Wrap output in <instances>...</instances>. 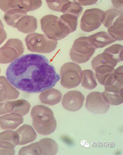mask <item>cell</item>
Instances as JSON below:
<instances>
[{"mask_svg": "<svg viewBox=\"0 0 123 155\" xmlns=\"http://www.w3.org/2000/svg\"><path fill=\"white\" fill-rule=\"evenodd\" d=\"M83 8L80 4L74 2H70L68 8L64 14H69L75 16L78 18L81 14Z\"/></svg>", "mask_w": 123, "mask_h": 155, "instance_id": "f1b7e54d", "label": "cell"}, {"mask_svg": "<svg viewBox=\"0 0 123 155\" xmlns=\"http://www.w3.org/2000/svg\"><path fill=\"white\" fill-rule=\"evenodd\" d=\"M24 122V119L15 113L5 114L0 117V127L5 131H12Z\"/></svg>", "mask_w": 123, "mask_h": 155, "instance_id": "9a60e30c", "label": "cell"}, {"mask_svg": "<svg viewBox=\"0 0 123 155\" xmlns=\"http://www.w3.org/2000/svg\"><path fill=\"white\" fill-rule=\"evenodd\" d=\"M81 82L82 86L87 89H95L97 86L95 74L90 70L82 71Z\"/></svg>", "mask_w": 123, "mask_h": 155, "instance_id": "603a6c76", "label": "cell"}, {"mask_svg": "<svg viewBox=\"0 0 123 155\" xmlns=\"http://www.w3.org/2000/svg\"><path fill=\"white\" fill-rule=\"evenodd\" d=\"M90 42L95 48H101L116 41L108 33L100 31L88 37Z\"/></svg>", "mask_w": 123, "mask_h": 155, "instance_id": "ac0fdd59", "label": "cell"}, {"mask_svg": "<svg viewBox=\"0 0 123 155\" xmlns=\"http://www.w3.org/2000/svg\"><path fill=\"white\" fill-rule=\"evenodd\" d=\"M20 92L11 85L5 77L0 76V97L7 100L16 99Z\"/></svg>", "mask_w": 123, "mask_h": 155, "instance_id": "2e32d148", "label": "cell"}, {"mask_svg": "<svg viewBox=\"0 0 123 155\" xmlns=\"http://www.w3.org/2000/svg\"><path fill=\"white\" fill-rule=\"evenodd\" d=\"M102 93L103 97L107 103L118 105L123 103V88L116 86L105 87Z\"/></svg>", "mask_w": 123, "mask_h": 155, "instance_id": "5bb4252c", "label": "cell"}, {"mask_svg": "<svg viewBox=\"0 0 123 155\" xmlns=\"http://www.w3.org/2000/svg\"><path fill=\"white\" fill-rule=\"evenodd\" d=\"M86 109L95 114H104L109 110L110 105L103 97L102 93L98 92L90 93L87 97Z\"/></svg>", "mask_w": 123, "mask_h": 155, "instance_id": "8fae6325", "label": "cell"}, {"mask_svg": "<svg viewBox=\"0 0 123 155\" xmlns=\"http://www.w3.org/2000/svg\"><path fill=\"white\" fill-rule=\"evenodd\" d=\"M19 138L16 132L7 131L0 133V147L12 150L19 144Z\"/></svg>", "mask_w": 123, "mask_h": 155, "instance_id": "e0dca14e", "label": "cell"}, {"mask_svg": "<svg viewBox=\"0 0 123 155\" xmlns=\"http://www.w3.org/2000/svg\"><path fill=\"white\" fill-rule=\"evenodd\" d=\"M105 16L103 24L106 28H109L118 17L123 15L122 11L116 9H111L105 12Z\"/></svg>", "mask_w": 123, "mask_h": 155, "instance_id": "d4e9b609", "label": "cell"}, {"mask_svg": "<svg viewBox=\"0 0 123 155\" xmlns=\"http://www.w3.org/2000/svg\"><path fill=\"white\" fill-rule=\"evenodd\" d=\"M24 48L22 41L18 39H10L0 48V63H12L22 55Z\"/></svg>", "mask_w": 123, "mask_h": 155, "instance_id": "ba28073f", "label": "cell"}, {"mask_svg": "<svg viewBox=\"0 0 123 155\" xmlns=\"http://www.w3.org/2000/svg\"><path fill=\"white\" fill-rule=\"evenodd\" d=\"M6 75L12 85L29 93L50 89L60 79L47 58L35 54L24 55L16 59L8 66Z\"/></svg>", "mask_w": 123, "mask_h": 155, "instance_id": "6da1fadb", "label": "cell"}, {"mask_svg": "<svg viewBox=\"0 0 123 155\" xmlns=\"http://www.w3.org/2000/svg\"><path fill=\"white\" fill-rule=\"evenodd\" d=\"M31 115L33 127L38 134L47 135L55 130L57 123L52 111L48 107L36 105L32 110Z\"/></svg>", "mask_w": 123, "mask_h": 155, "instance_id": "7a4b0ae2", "label": "cell"}, {"mask_svg": "<svg viewBox=\"0 0 123 155\" xmlns=\"http://www.w3.org/2000/svg\"><path fill=\"white\" fill-rule=\"evenodd\" d=\"M38 143L41 148L42 155H55L57 153L58 147L52 139H43Z\"/></svg>", "mask_w": 123, "mask_h": 155, "instance_id": "44dd1931", "label": "cell"}, {"mask_svg": "<svg viewBox=\"0 0 123 155\" xmlns=\"http://www.w3.org/2000/svg\"><path fill=\"white\" fill-rule=\"evenodd\" d=\"M95 49L90 42L88 37H81L75 40L69 55L71 59L75 63H85L91 58Z\"/></svg>", "mask_w": 123, "mask_h": 155, "instance_id": "8992f818", "label": "cell"}, {"mask_svg": "<svg viewBox=\"0 0 123 155\" xmlns=\"http://www.w3.org/2000/svg\"><path fill=\"white\" fill-rule=\"evenodd\" d=\"M4 19L8 25L25 34L34 32L37 28V19L20 10H9L5 12Z\"/></svg>", "mask_w": 123, "mask_h": 155, "instance_id": "3957f363", "label": "cell"}, {"mask_svg": "<svg viewBox=\"0 0 123 155\" xmlns=\"http://www.w3.org/2000/svg\"><path fill=\"white\" fill-rule=\"evenodd\" d=\"M7 35L4 28L0 27V45L2 44L6 39Z\"/></svg>", "mask_w": 123, "mask_h": 155, "instance_id": "4dcf8cb0", "label": "cell"}, {"mask_svg": "<svg viewBox=\"0 0 123 155\" xmlns=\"http://www.w3.org/2000/svg\"><path fill=\"white\" fill-rule=\"evenodd\" d=\"M85 100V96L79 91H70L64 95L62 104L67 110L76 111L81 108Z\"/></svg>", "mask_w": 123, "mask_h": 155, "instance_id": "7c38bea8", "label": "cell"}, {"mask_svg": "<svg viewBox=\"0 0 123 155\" xmlns=\"http://www.w3.org/2000/svg\"><path fill=\"white\" fill-rule=\"evenodd\" d=\"M82 70L76 63L69 62L61 68V84L66 89H71L78 86L81 82Z\"/></svg>", "mask_w": 123, "mask_h": 155, "instance_id": "52a82bcc", "label": "cell"}, {"mask_svg": "<svg viewBox=\"0 0 123 155\" xmlns=\"http://www.w3.org/2000/svg\"><path fill=\"white\" fill-rule=\"evenodd\" d=\"M19 155H42V151L38 143H32L22 148Z\"/></svg>", "mask_w": 123, "mask_h": 155, "instance_id": "83f0119b", "label": "cell"}, {"mask_svg": "<svg viewBox=\"0 0 123 155\" xmlns=\"http://www.w3.org/2000/svg\"><path fill=\"white\" fill-rule=\"evenodd\" d=\"M42 30L48 38L57 41L65 38L71 33L68 27L56 16H45L40 20Z\"/></svg>", "mask_w": 123, "mask_h": 155, "instance_id": "277c9868", "label": "cell"}, {"mask_svg": "<svg viewBox=\"0 0 123 155\" xmlns=\"http://www.w3.org/2000/svg\"><path fill=\"white\" fill-rule=\"evenodd\" d=\"M48 6L53 11L64 14L68 8L71 1H46Z\"/></svg>", "mask_w": 123, "mask_h": 155, "instance_id": "484cf974", "label": "cell"}, {"mask_svg": "<svg viewBox=\"0 0 123 155\" xmlns=\"http://www.w3.org/2000/svg\"><path fill=\"white\" fill-rule=\"evenodd\" d=\"M59 19L68 27L71 33L73 32L76 30L78 25L77 17L71 14H64Z\"/></svg>", "mask_w": 123, "mask_h": 155, "instance_id": "4316f807", "label": "cell"}, {"mask_svg": "<svg viewBox=\"0 0 123 155\" xmlns=\"http://www.w3.org/2000/svg\"><path fill=\"white\" fill-rule=\"evenodd\" d=\"M62 93L55 89H49L40 94L39 98L42 103L50 105L58 104L61 100Z\"/></svg>", "mask_w": 123, "mask_h": 155, "instance_id": "ffe728a7", "label": "cell"}, {"mask_svg": "<svg viewBox=\"0 0 123 155\" xmlns=\"http://www.w3.org/2000/svg\"><path fill=\"white\" fill-rule=\"evenodd\" d=\"M77 2L82 6L93 5L96 3L98 1H77Z\"/></svg>", "mask_w": 123, "mask_h": 155, "instance_id": "1f68e13d", "label": "cell"}, {"mask_svg": "<svg viewBox=\"0 0 123 155\" xmlns=\"http://www.w3.org/2000/svg\"><path fill=\"white\" fill-rule=\"evenodd\" d=\"M0 73H1V69H0Z\"/></svg>", "mask_w": 123, "mask_h": 155, "instance_id": "e575fe53", "label": "cell"}, {"mask_svg": "<svg viewBox=\"0 0 123 155\" xmlns=\"http://www.w3.org/2000/svg\"><path fill=\"white\" fill-rule=\"evenodd\" d=\"M4 26L3 24H2V21H1V20H0V27H2V28H4Z\"/></svg>", "mask_w": 123, "mask_h": 155, "instance_id": "836d02e7", "label": "cell"}, {"mask_svg": "<svg viewBox=\"0 0 123 155\" xmlns=\"http://www.w3.org/2000/svg\"><path fill=\"white\" fill-rule=\"evenodd\" d=\"M13 110L12 101H8L0 97V115L12 113Z\"/></svg>", "mask_w": 123, "mask_h": 155, "instance_id": "f546056e", "label": "cell"}, {"mask_svg": "<svg viewBox=\"0 0 123 155\" xmlns=\"http://www.w3.org/2000/svg\"><path fill=\"white\" fill-rule=\"evenodd\" d=\"M18 134L19 144L23 145L34 141L37 138V134L31 126L24 124L15 131Z\"/></svg>", "mask_w": 123, "mask_h": 155, "instance_id": "d6986e66", "label": "cell"}, {"mask_svg": "<svg viewBox=\"0 0 123 155\" xmlns=\"http://www.w3.org/2000/svg\"><path fill=\"white\" fill-rule=\"evenodd\" d=\"M105 16V12L99 8L86 10L81 19V29L86 32H90L96 30L103 22Z\"/></svg>", "mask_w": 123, "mask_h": 155, "instance_id": "9c48e42d", "label": "cell"}, {"mask_svg": "<svg viewBox=\"0 0 123 155\" xmlns=\"http://www.w3.org/2000/svg\"><path fill=\"white\" fill-rule=\"evenodd\" d=\"M42 4L41 1H0V8L5 12L16 9L27 13L38 9Z\"/></svg>", "mask_w": 123, "mask_h": 155, "instance_id": "30bf717a", "label": "cell"}, {"mask_svg": "<svg viewBox=\"0 0 123 155\" xmlns=\"http://www.w3.org/2000/svg\"><path fill=\"white\" fill-rule=\"evenodd\" d=\"M15 151L14 149L12 150H6L4 149H0V155H14Z\"/></svg>", "mask_w": 123, "mask_h": 155, "instance_id": "d6a6232c", "label": "cell"}, {"mask_svg": "<svg viewBox=\"0 0 123 155\" xmlns=\"http://www.w3.org/2000/svg\"><path fill=\"white\" fill-rule=\"evenodd\" d=\"M27 48L29 51L40 53H50L55 50L58 42L51 40L44 34L32 33L25 38Z\"/></svg>", "mask_w": 123, "mask_h": 155, "instance_id": "5b68a950", "label": "cell"}, {"mask_svg": "<svg viewBox=\"0 0 123 155\" xmlns=\"http://www.w3.org/2000/svg\"><path fill=\"white\" fill-rule=\"evenodd\" d=\"M122 51L121 45L115 44L107 48L101 54L107 64L115 68L118 63L123 61Z\"/></svg>", "mask_w": 123, "mask_h": 155, "instance_id": "4fadbf2b", "label": "cell"}, {"mask_svg": "<svg viewBox=\"0 0 123 155\" xmlns=\"http://www.w3.org/2000/svg\"><path fill=\"white\" fill-rule=\"evenodd\" d=\"M12 103L13 105L12 113H17L23 117L29 112L31 105L26 100L21 99L12 101Z\"/></svg>", "mask_w": 123, "mask_h": 155, "instance_id": "cb8c5ba5", "label": "cell"}, {"mask_svg": "<svg viewBox=\"0 0 123 155\" xmlns=\"http://www.w3.org/2000/svg\"><path fill=\"white\" fill-rule=\"evenodd\" d=\"M108 34L115 41H122L123 15L121 16L114 21L112 25L108 28Z\"/></svg>", "mask_w": 123, "mask_h": 155, "instance_id": "7402d4cb", "label": "cell"}]
</instances>
